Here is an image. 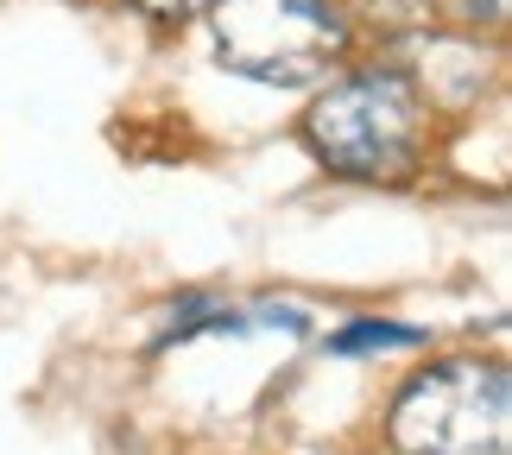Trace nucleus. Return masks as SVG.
Segmentation results:
<instances>
[{
  "instance_id": "6",
  "label": "nucleus",
  "mask_w": 512,
  "mask_h": 455,
  "mask_svg": "<svg viewBox=\"0 0 512 455\" xmlns=\"http://www.w3.org/2000/svg\"><path fill=\"white\" fill-rule=\"evenodd\" d=\"M506 7L512 0H424V13L443 19L449 32H494L506 26Z\"/></svg>"
},
{
  "instance_id": "7",
  "label": "nucleus",
  "mask_w": 512,
  "mask_h": 455,
  "mask_svg": "<svg viewBox=\"0 0 512 455\" xmlns=\"http://www.w3.org/2000/svg\"><path fill=\"white\" fill-rule=\"evenodd\" d=\"M140 19H152V26H184V19L209 13V0H127Z\"/></svg>"
},
{
  "instance_id": "3",
  "label": "nucleus",
  "mask_w": 512,
  "mask_h": 455,
  "mask_svg": "<svg viewBox=\"0 0 512 455\" xmlns=\"http://www.w3.org/2000/svg\"><path fill=\"white\" fill-rule=\"evenodd\" d=\"M392 455H512V380L500 361L449 354L418 367L386 411Z\"/></svg>"
},
{
  "instance_id": "4",
  "label": "nucleus",
  "mask_w": 512,
  "mask_h": 455,
  "mask_svg": "<svg viewBox=\"0 0 512 455\" xmlns=\"http://www.w3.org/2000/svg\"><path fill=\"white\" fill-rule=\"evenodd\" d=\"M430 329H411V323H392V316H361L329 335V354H392V348H424Z\"/></svg>"
},
{
  "instance_id": "2",
  "label": "nucleus",
  "mask_w": 512,
  "mask_h": 455,
  "mask_svg": "<svg viewBox=\"0 0 512 455\" xmlns=\"http://www.w3.org/2000/svg\"><path fill=\"white\" fill-rule=\"evenodd\" d=\"M203 19L215 64L266 89L329 83L354 45L342 0H209Z\"/></svg>"
},
{
  "instance_id": "5",
  "label": "nucleus",
  "mask_w": 512,
  "mask_h": 455,
  "mask_svg": "<svg viewBox=\"0 0 512 455\" xmlns=\"http://www.w3.org/2000/svg\"><path fill=\"white\" fill-rule=\"evenodd\" d=\"M342 13H348V26H367L380 38H411L430 26L424 0H342Z\"/></svg>"
},
{
  "instance_id": "1",
  "label": "nucleus",
  "mask_w": 512,
  "mask_h": 455,
  "mask_svg": "<svg viewBox=\"0 0 512 455\" xmlns=\"http://www.w3.org/2000/svg\"><path fill=\"white\" fill-rule=\"evenodd\" d=\"M304 146L348 184H411L430 152V102L405 64L342 70L304 114Z\"/></svg>"
}]
</instances>
